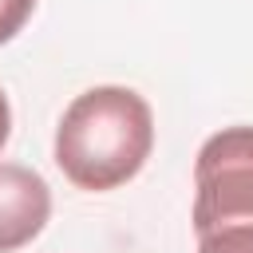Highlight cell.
Masks as SVG:
<instances>
[{
    "instance_id": "cell-1",
    "label": "cell",
    "mask_w": 253,
    "mask_h": 253,
    "mask_svg": "<svg viewBox=\"0 0 253 253\" xmlns=\"http://www.w3.org/2000/svg\"><path fill=\"white\" fill-rule=\"evenodd\" d=\"M154 150V111L134 87L103 83L67 103L55 126V166L79 190L107 194L130 182Z\"/></svg>"
},
{
    "instance_id": "cell-2",
    "label": "cell",
    "mask_w": 253,
    "mask_h": 253,
    "mask_svg": "<svg viewBox=\"0 0 253 253\" xmlns=\"http://www.w3.org/2000/svg\"><path fill=\"white\" fill-rule=\"evenodd\" d=\"M194 233L253 225V126L210 134L194 162Z\"/></svg>"
},
{
    "instance_id": "cell-3",
    "label": "cell",
    "mask_w": 253,
    "mask_h": 253,
    "mask_svg": "<svg viewBox=\"0 0 253 253\" xmlns=\"http://www.w3.org/2000/svg\"><path fill=\"white\" fill-rule=\"evenodd\" d=\"M51 217L47 182L20 162H0V253H12L43 233Z\"/></svg>"
},
{
    "instance_id": "cell-4",
    "label": "cell",
    "mask_w": 253,
    "mask_h": 253,
    "mask_svg": "<svg viewBox=\"0 0 253 253\" xmlns=\"http://www.w3.org/2000/svg\"><path fill=\"white\" fill-rule=\"evenodd\" d=\"M194 253H253V225H221V229L198 233Z\"/></svg>"
},
{
    "instance_id": "cell-5",
    "label": "cell",
    "mask_w": 253,
    "mask_h": 253,
    "mask_svg": "<svg viewBox=\"0 0 253 253\" xmlns=\"http://www.w3.org/2000/svg\"><path fill=\"white\" fill-rule=\"evenodd\" d=\"M36 12V0H0V43H8Z\"/></svg>"
},
{
    "instance_id": "cell-6",
    "label": "cell",
    "mask_w": 253,
    "mask_h": 253,
    "mask_svg": "<svg viewBox=\"0 0 253 253\" xmlns=\"http://www.w3.org/2000/svg\"><path fill=\"white\" fill-rule=\"evenodd\" d=\"M8 134H12V107H8V95L0 87V150L8 146Z\"/></svg>"
}]
</instances>
